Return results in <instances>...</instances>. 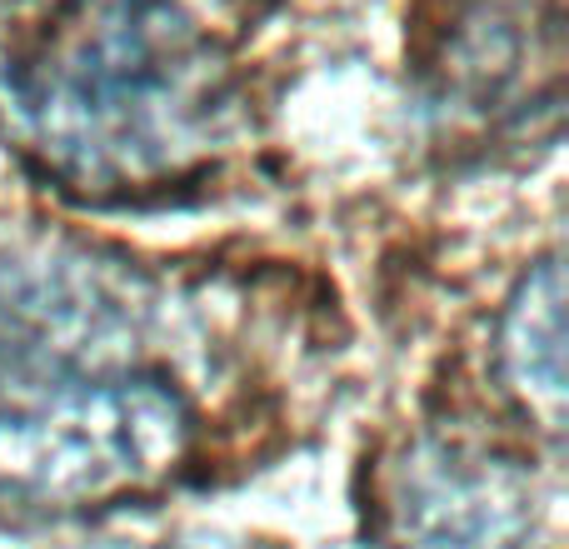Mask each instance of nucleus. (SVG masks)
I'll list each match as a JSON object with an SVG mask.
<instances>
[{"label": "nucleus", "instance_id": "obj_1", "mask_svg": "<svg viewBox=\"0 0 569 549\" xmlns=\"http://www.w3.org/2000/svg\"><path fill=\"white\" fill-rule=\"evenodd\" d=\"M16 150L80 200H146L220 156L236 70L196 0H66L0 76Z\"/></svg>", "mask_w": 569, "mask_h": 549}, {"label": "nucleus", "instance_id": "obj_2", "mask_svg": "<svg viewBox=\"0 0 569 549\" xmlns=\"http://www.w3.org/2000/svg\"><path fill=\"white\" fill-rule=\"evenodd\" d=\"M190 410L90 270L0 256V500L100 510L186 465Z\"/></svg>", "mask_w": 569, "mask_h": 549}, {"label": "nucleus", "instance_id": "obj_3", "mask_svg": "<svg viewBox=\"0 0 569 549\" xmlns=\"http://www.w3.org/2000/svg\"><path fill=\"white\" fill-rule=\"evenodd\" d=\"M535 505L505 460L420 450L395 480L375 549H530Z\"/></svg>", "mask_w": 569, "mask_h": 549}, {"label": "nucleus", "instance_id": "obj_4", "mask_svg": "<svg viewBox=\"0 0 569 549\" xmlns=\"http://www.w3.org/2000/svg\"><path fill=\"white\" fill-rule=\"evenodd\" d=\"M500 380L545 435L565 430V270L530 266L500 315Z\"/></svg>", "mask_w": 569, "mask_h": 549}]
</instances>
